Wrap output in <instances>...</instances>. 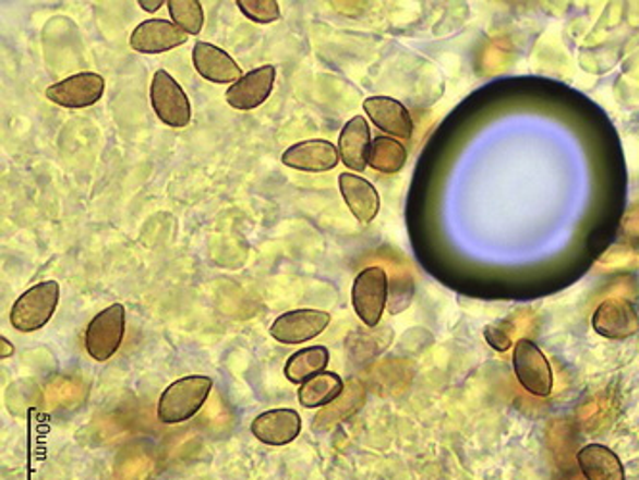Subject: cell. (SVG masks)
I'll return each mask as SVG.
<instances>
[{"instance_id":"cell-20","label":"cell","mask_w":639,"mask_h":480,"mask_svg":"<svg viewBox=\"0 0 639 480\" xmlns=\"http://www.w3.org/2000/svg\"><path fill=\"white\" fill-rule=\"evenodd\" d=\"M343 386L346 384L342 376L325 371L300 384L298 401L308 409L327 408L328 404H333L342 394Z\"/></svg>"},{"instance_id":"cell-30","label":"cell","mask_w":639,"mask_h":480,"mask_svg":"<svg viewBox=\"0 0 639 480\" xmlns=\"http://www.w3.org/2000/svg\"><path fill=\"white\" fill-rule=\"evenodd\" d=\"M567 480H588V479H586V477H583L582 471H572V472H570V475H568Z\"/></svg>"},{"instance_id":"cell-7","label":"cell","mask_w":639,"mask_h":480,"mask_svg":"<svg viewBox=\"0 0 639 480\" xmlns=\"http://www.w3.org/2000/svg\"><path fill=\"white\" fill-rule=\"evenodd\" d=\"M106 81L100 73L81 72L68 80L58 81L45 91L48 100L68 110L95 106L105 95Z\"/></svg>"},{"instance_id":"cell-4","label":"cell","mask_w":639,"mask_h":480,"mask_svg":"<svg viewBox=\"0 0 639 480\" xmlns=\"http://www.w3.org/2000/svg\"><path fill=\"white\" fill-rule=\"evenodd\" d=\"M513 369L520 386L538 398H547L553 388V371L545 353L530 340L520 338L513 350Z\"/></svg>"},{"instance_id":"cell-26","label":"cell","mask_w":639,"mask_h":480,"mask_svg":"<svg viewBox=\"0 0 639 480\" xmlns=\"http://www.w3.org/2000/svg\"><path fill=\"white\" fill-rule=\"evenodd\" d=\"M237 7L244 16L256 24H273L280 17L277 0H239Z\"/></svg>"},{"instance_id":"cell-3","label":"cell","mask_w":639,"mask_h":480,"mask_svg":"<svg viewBox=\"0 0 639 480\" xmlns=\"http://www.w3.org/2000/svg\"><path fill=\"white\" fill-rule=\"evenodd\" d=\"M388 275L383 267L371 265L355 277L352 287L353 310L367 327H376L388 305Z\"/></svg>"},{"instance_id":"cell-17","label":"cell","mask_w":639,"mask_h":480,"mask_svg":"<svg viewBox=\"0 0 639 480\" xmlns=\"http://www.w3.org/2000/svg\"><path fill=\"white\" fill-rule=\"evenodd\" d=\"M371 131L365 118L355 116L348 121L338 136V153L342 158L343 166L352 171H365L371 154Z\"/></svg>"},{"instance_id":"cell-15","label":"cell","mask_w":639,"mask_h":480,"mask_svg":"<svg viewBox=\"0 0 639 480\" xmlns=\"http://www.w3.org/2000/svg\"><path fill=\"white\" fill-rule=\"evenodd\" d=\"M363 110L367 113L369 120L384 133L398 139H411L413 135L411 113L400 100L390 96H369L363 103Z\"/></svg>"},{"instance_id":"cell-6","label":"cell","mask_w":639,"mask_h":480,"mask_svg":"<svg viewBox=\"0 0 639 480\" xmlns=\"http://www.w3.org/2000/svg\"><path fill=\"white\" fill-rule=\"evenodd\" d=\"M154 112L169 128H186L192 120V106L183 87L166 70L154 73L150 85Z\"/></svg>"},{"instance_id":"cell-24","label":"cell","mask_w":639,"mask_h":480,"mask_svg":"<svg viewBox=\"0 0 639 480\" xmlns=\"http://www.w3.org/2000/svg\"><path fill=\"white\" fill-rule=\"evenodd\" d=\"M547 441L552 448L553 457L563 471H575L576 456L575 436H572V427L567 421H557L550 427Z\"/></svg>"},{"instance_id":"cell-5","label":"cell","mask_w":639,"mask_h":480,"mask_svg":"<svg viewBox=\"0 0 639 480\" xmlns=\"http://www.w3.org/2000/svg\"><path fill=\"white\" fill-rule=\"evenodd\" d=\"M125 336V308L121 304L108 305L96 313L88 323L85 333V348L88 356L96 361H106L120 350L121 340Z\"/></svg>"},{"instance_id":"cell-29","label":"cell","mask_w":639,"mask_h":480,"mask_svg":"<svg viewBox=\"0 0 639 480\" xmlns=\"http://www.w3.org/2000/svg\"><path fill=\"white\" fill-rule=\"evenodd\" d=\"M0 348H2V350H0V358H2V360H7L10 356H14V346H12V343H9L7 336L0 338Z\"/></svg>"},{"instance_id":"cell-22","label":"cell","mask_w":639,"mask_h":480,"mask_svg":"<svg viewBox=\"0 0 639 480\" xmlns=\"http://www.w3.org/2000/svg\"><path fill=\"white\" fill-rule=\"evenodd\" d=\"M408 161L406 146L394 136H376L371 144L369 166L381 173H398Z\"/></svg>"},{"instance_id":"cell-18","label":"cell","mask_w":639,"mask_h":480,"mask_svg":"<svg viewBox=\"0 0 639 480\" xmlns=\"http://www.w3.org/2000/svg\"><path fill=\"white\" fill-rule=\"evenodd\" d=\"M365 386L358 379H350L343 386L342 394L336 398L327 408L321 409L319 413L313 419V429L315 431H330L333 427L342 423L346 419L355 416L363 404H365Z\"/></svg>"},{"instance_id":"cell-8","label":"cell","mask_w":639,"mask_h":480,"mask_svg":"<svg viewBox=\"0 0 639 480\" xmlns=\"http://www.w3.org/2000/svg\"><path fill=\"white\" fill-rule=\"evenodd\" d=\"M330 325V313L323 310H292L273 321V338L280 345H302L319 336Z\"/></svg>"},{"instance_id":"cell-25","label":"cell","mask_w":639,"mask_h":480,"mask_svg":"<svg viewBox=\"0 0 639 480\" xmlns=\"http://www.w3.org/2000/svg\"><path fill=\"white\" fill-rule=\"evenodd\" d=\"M169 16L189 35H198L204 25V10L198 0H169Z\"/></svg>"},{"instance_id":"cell-13","label":"cell","mask_w":639,"mask_h":480,"mask_svg":"<svg viewBox=\"0 0 639 480\" xmlns=\"http://www.w3.org/2000/svg\"><path fill=\"white\" fill-rule=\"evenodd\" d=\"M280 160L287 168L310 171V173H323V171H330L338 166L340 153L330 141L312 139V141L292 144L282 153Z\"/></svg>"},{"instance_id":"cell-16","label":"cell","mask_w":639,"mask_h":480,"mask_svg":"<svg viewBox=\"0 0 639 480\" xmlns=\"http://www.w3.org/2000/svg\"><path fill=\"white\" fill-rule=\"evenodd\" d=\"M338 187L343 202L360 224H371L381 209V196L373 183L355 173H340Z\"/></svg>"},{"instance_id":"cell-10","label":"cell","mask_w":639,"mask_h":480,"mask_svg":"<svg viewBox=\"0 0 639 480\" xmlns=\"http://www.w3.org/2000/svg\"><path fill=\"white\" fill-rule=\"evenodd\" d=\"M275 77H277L275 65H262L252 72L244 73L237 83H232L231 87L227 88L225 93L227 105L240 112H249L264 105L265 100L272 96Z\"/></svg>"},{"instance_id":"cell-9","label":"cell","mask_w":639,"mask_h":480,"mask_svg":"<svg viewBox=\"0 0 639 480\" xmlns=\"http://www.w3.org/2000/svg\"><path fill=\"white\" fill-rule=\"evenodd\" d=\"M592 327L608 340H624L639 331V313L626 298H608L593 313Z\"/></svg>"},{"instance_id":"cell-23","label":"cell","mask_w":639,"mask_h":480,"mask_svg":"<svg viewBox=\"0 0 639 480\" xmlns=\"http://www.w3.org/2000/svg\"><path fill=\"white\" fill-rule=\"evenodd\" d=\"M391 333L390 328H381L376 333H369V331H360L353 333L348 338V352L350 358L358 363H367V361L376 358L378 353H383L388 345H390Z\"/></svg>"},{"instance_id":"cell-12","label":"cell","mask_w":639,"mask_h":480,"mask_svg":"<svg viewBox=\"0 0 639 480\" xmlns=\"http://www.w3.org/2000/svg\"><path fill=\"white\" fill-rule=\"evenodd\" d=\"M250 431L267 446H287L302 432V417L297 409H269L252 421Z\"/></svg>"},{"instance_id":"cell-21","label":"cell","mask_w":639,"mask_h":480,"mask_svg":"<svg viewBox=\"0 0 639 480\" xmlns=\"http://www.w3.org/2000/svg\"><path fill=\"white\" fill-rule=\"evenodd\" d=\"M328 361H330V352L325 346L302 348L288 358L287 365H285V376L290 383L304 384L312 376L325 373Z\"/></svg>"},{"instance_id":"cell-27","label":"cell","mask_w":639,"mask_h":480,"mask_svg":"<svg viewBox=\"0 0 639 480\" xmlns=\"http://www.w3.org/2000/svg\"><path fill=\"white\" fill-rule=\"evenodd\" d=\"M484 338L487 345L492 346L496 352H507L513 346V327L509 321H499L492 323L484 328Z\"/></svg>"},{"instance_id":"cell-14","label":"cell","mask_w":639,"mask_h":480,"mask_svg":"<svg viewBox=\"0 0 639 480\" xmlns=\"http://www.w3.org/2000/svg\"><path fill=\"white\" fill-rule=\"evenodd\" d=\"M192 64L204 80L217 85L237 83L244 75L231 55H227L224 48L216 47L206 40H198L192 48Z\"/></svg>"},{"instance_id":"cell-28","label":"cell","mask_w":639,"mask_h":480,"mask_svg":"<svg viewBox=\"0 0 639 480\" xmlns=\"http://www.w3.org/2000/svg\"><path fill=\"white\" fill-rule=\"evenodd\" d=\"M168 2H164V0H138V7L144 10V12H148V14H154V12H158L161 7H166Z\"/></svg>"},{"instance_id":"cell-19","label":"cell","mask_w":639,"mask_h":480,"mask_svg":"<svg viewBox=\"0 0 639 480\" xmlns=\"http://www.w3.org/2000/svg\"><path fill=\"white\" fill-rule=\"evenodd\" d=\"M578 467L588 480H624V467L613 449L590 444L578 452Z\"/></svg>"},{"instance_id":"cell-1","label":"cell","mask_w":639,"mask_h":480,"mask_svg":"<svg viewBox=\"0 0 639 480\" xmlns=\"http://www.w3.org/2000/svg\"><path fill=\"white\" fill-rule=\"evenodd\" d=\"M214 381L209 376L191 375L169 384L158 401V419L161 423L177 424L189 421L201 411L208 400Z\"/></svg>"},{"instance_id":"cell-11","label":"cell","mask_w":639,"mask_h":480,"mask_svg":"<svg viewBox=\"0 0 639 480\" xmlns=\"http://www.w3.org/2000/svg\"><path fill=\"white\" fill-rule=\"evenodd\" d=\"M189 40V33H184L179 25L168 20H146L136 25L129 45L141 55H161L173 48L181 47Z\"/></svg>"},{"instance_id":"cell-2","label":"cell","mask_w":639,"mask_h":480,"mask_svg":"<svg viewBox=\"0 0 639 480\" xmlns=\"http://www.w3.org/2000/svg\"><path fill=\"white\" fill-rule=\"evenodd\" d=\"M60 285L57 280H43L33 285L17 298L10 310V323L20 333H35L45 327L57 312Z\"/></svg>"}]
</instances>
